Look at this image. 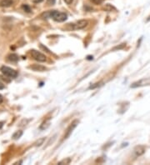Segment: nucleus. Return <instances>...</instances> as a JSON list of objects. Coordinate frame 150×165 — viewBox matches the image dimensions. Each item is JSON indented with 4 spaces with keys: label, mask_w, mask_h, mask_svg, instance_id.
I'll use <instances>...</instances> for the list:
<instances>
[{
    "label": "nucleus",
    "mask_w": 150,
    "mask_h": 165,
    "mask_svg": "<svg viewBox=\"0 0 150 165\" xmlns=\"http://www.w3.org/2000/svg\"><path fill=\"white\" fill-rule=\"evenodd\" d=\"M50 18H52L56 22H64L67 20L68 18V15L65 13H62V12H59L57 10H53L50 11Z\"/></svg>",
    "instance_id": "f257e3e1"
},
{
    "label": "nucleus",
    "mask_w": 150,
    "mask_h": 165,
    "mask_svg": "<svg viewBox=\"0 0 150 165\" xmlns=\"http://www.w3.org/2000/svg\"><path fill=\"white\" fill-rule=\"evenodd\" d=\"M0 70H1L2 73L4 74L5 76L9 77V78H14L18 76V73H17L16 70L11 69V68H9V67H7V66H3Z\"/></svg>",
    "instance_id": "f03ea898"
},
{
    "label": "nucleus",
    "mask_w": 150,
    "mask_h": 165,
    "mask_svg": "<svg viewBox=\"0 0 150 165\" xmlns=\"http://www.w3.org/2000/svg\"><path fill=\"white\" fill-rule=\"evenodd\" d=\"M146 86H150V78H142L137 82H133L130 87L132 88H136L146 87Z\"/></svg>",
    "instance_id": "7ed1b4c3"
},
{
    "label": "nucleus",
    "mask_w": 150,
    "mask_h": 165,
    "mask_svg": "<svg viewBox=\"0 0 150 165\" xmlns=\"http://www.w3.org/2000/svg\"><path fill=\"white\" fill-rule=\"evenodd\" d=\"M30 54H31V56L35 60H37V61H38V62H45L46 61L45 55L43 54L42 53L38 52V51L33 49L30 52Z\"/></svg>",
    "instance_id": "20e7f679"
},
{
    "label": "nucleus",
    "mask_w": 150,
    "mask_h": 165,
    "mask_svg": "<svg viewBox=\"0 0 150 165\" xmlns=\"http://www.w3.org/2000/svg\"><path fill=\"white\" fill-rule=\"evenodd\" d=\"M78 120H75V121H73L72 124H70V126L68 127V129H67V132H66V134L64 135V139H66V138H68L70 135H71V133H72V132L73 131V129L77 127V125L78 124Z\"/></svg>",
    "instance_id": "39448f33"
},
{
    "label": "nucleus",
    "mask_w": 150,
    "mask_h": 165,
    "mask_svg": "<svg viewBox=\"0 0 150 165\" xmlns=\"http://www.w3.org/2000/svg\"><path fill=\"white\" fill-rule=\"evenodd\" d=\"M146 152V148L143 145H138L134 148L133 149V153L136 157H138V156L143 155L144 153Z\"/></svg>",
    "instance_id": "423d86ee"
},
{
    "label": "nucleus",
    "mask_w": 150,
    "mask_h": 165,
    "mask_svg": "<svg viewBox=\"0 0 150 165\" xmlns=\"http://www.w3.org/2000/svg\"><path fill=\"white\" fill-rule=\"evenodd\" d=\"M88 23V22L87 20H80L76 23H73V27L74 29H82V28H84L86 27Z\"/></svg>",
    "instance_id": "0eeeda50"
},
{
    "label": "nucleus",
    "mask_w": 150,
    "mask_h": 165,
    "mask_svg": "<svg viewBox=\"0 0 150 165\" xmlns=\"http://www.w3.org/2000/svg\"><path fill=\"white\" fill-rule=\"evenodd\" d=\"M28 69H32L33 71H38V72H44L47 70L46 67L40 65V64H33V65L28 67Z\"/></svg>",
    "instance_id": "6e6552de"
},
{
    "label": "nucleus",
    "mask_w": 150,
    "mask_h": 165,
    "mask_svg": "<svg viewBox=\"0 0 150 165\" xmlns=\"http://www.w3.org/2000/svg\"><path fill=\"white\" fill-rule=\"evenodd\" d=\"M14 1L13 0H2L0 2V6L1 7H5V8H8L10 7L11 5L13 4Z\"/></svg>",
    "instance_id": "1a4fd4ad"
},
{
    "label": "nucleus",
    "mask_w": 150,
    "mask_h": 165,
    "mask_svg": "<svg viewBox=\"0 0 150 165\" xmlns=\"http://www.w3.org/2000/svg\"><path fill=\"white\" fill-rule=\"evenodd\" d=\"M8 59H9L10 62H18L19 58H18V56L17 54H9V56H8Z\"/></svg>",
    "instance_id": "9d476101"
},
{
    "label": "nucleus",
    "mask_w": 150,
    "mask_h": 165,
    "mask_svg": "<svg viewBox=\"0 0 150 165\" xmlns=\"http://www.w3.org/2000/svg\"><path fill=\"white\" fill-rule=\"evenodd\" d=\"M22 135H23V132H22L21 130H18V131H17V132H15V133H14V135H13V138L15 139V140H17V139H18L19 138H21Z\"/></svg>",
    "instance_id": "9b49d317"
},
{
    "label": "nucleus",
    "mask_w": 150,
    "mask_h": 165,
    "mask_svg": "<svg viewBox=\"0 0 150 165\" xmlns=\"http://www.w3.org/2000/svg\"><path fill=\"white\" fill-rule=\"evenodd\" d=\"M50 125V122L48 120V121H45V122H43V124H41V126H40V129L42 130H44V129H47V128L49 127Z\"/></svg>",
    "instance_id": "f8f14e48"
},
{
    "label": "nucleus",
    "mask_w": 150,
    "mask_h": 165,
    "mask_svg": "<svg viewBox=\"0 0 150 165\" xmlns=\"http://www.w3.org/2000/svg\"><path fill=\"white\" fill-rule=\"evenodd\" d=\"M70 162H71V158H66V159H64V160L60 161L58 164L59 165H62V164H70Z\"/></svg>",
    "instance_id": "ddd939ff"
},
{
    "label": "nucleus",
    "mask_w": 150,
    "mask_h": 165,
    "mask_svg": "<svg viewBox=\"0 0 150 165\" xmlns=\"http://www.w3.org/2000/svg\"><path fill=\"white\" fill-rule=\"evenodd\" d=\"M44 140H45L44 138H42L40 139H38V140L35 143V145H36V146H41L42 144L43 143V142H44Z\"/></svg>",
    "instance_id": "4468645a"
},
{
    "label": "nucleus",
    "mask_w": 150,
    "mask_h": 165,
    "mask_svg": "<svg viewBox=\"0 0 150 165\" xmlns=\"http://www.w3.org/2000/svg\"><path fill=\"white\" fill-rule=\"evenodd\" d=\"M113 9H114V10H116V9H115L114 7H113L112 5L107 4L105 6V10H107V11H112Z\"/></svg>",
    "instance_id": "2eb2a0df"
},
{
    "label": "nucleus",
    "mask_w": 150,
    "mask_h": 165,
    "mask_svg": "<svg viewBox=\"0 0 150 165\" xmlns=\"http://www.w3.org/2000/svg\"><path fill=\"white\" fill-rule=\"evenodd\" d=\"M104 0H91V2L93 4H94L96 5H99V4H101L102 3H104Z\"/></svg>",
    "instance_id": "dca6fc26"
},
{
    "label": "nucleus",
    "mask_w": 150,
    "mask_h": 165,
    "mask_svg": "<svg viewBox=\"0 0 150 165\" xmlns=\"http://www.w3.org/2000/svg\"><path fill=\"white\" fill-rule=\"evenodd\" d=\"M22 8H23V9H24V10H25V11H26V12H27V13H30V11H31V9H30V8H29V7H28V5H23V6H22Z\"/></svg>",
    "instance_id": "f3484780"
},
{
    "label": "nucleus",
    "mask_w": 150,
    "mask_h": 165,
    "mask_svg": "<svg viewBox=\"0 0 150 165\" xmlns=\"http://www.w3.org/2000/svg\"><path fill=\"white\" fill-rule=\"evenodd\" d=\"M123 47H125V43H122L121 46H118V47H115L114 48V50H116V49H122Z\"/></svg>",
    "instance_id": "a211bd4d"
},
{
    "label": "nucleus",
    "mask_w": 150,
    "mask_h": 165,
    "mask_svg": "<svg viewBox=\"0 0 150 165\" xmlns=\"http://www.w3.org/2000/svg\"><path fill=\"white\" fill-rule=\"evenodd\" d=\"M47 2H48V4H49L53 5L55 4L56 0H47Z\"/></svg>",
    "instance_id": "6ab92c4d"
},
{
    "label": "nucleus",
    "mask_w": 150,
    "mask_h": 165,
    "mask_svg": "<svg viewBox=\"0 0 150 165\" xmlns=\"http://www.w3.org/2000/svg\"><path fill=\"white\" fill-rule=\"evenodd\" d=\"M64 2H65L67 4H71L73 2V0H64Z\"/></svg>",
    "instance_id": "aec40b11"
},
{
    "label": "nucleus",
    "mask_w": 150,
    "mask_h": 165,
    "mask_svg": "<svg viewBox=\"0 0 150 165\" xmlns=\"http://www.w3.org/2000/svg\"><path fill=\"white\" fill-rule=\"evenodd\" d=\"M33 3H35V4H39V3H41L43 2V0H32Z\"/></svg>",
    "instance_id": "412c9836"
},
{
    "label": "nucleus",
    "mask_w": 150,
    "mask_h": 165,
    "mask_svg": "<svg viewBox=\"0 0 150 165\" xmlns=\"http://www.w3.org/2000/svg\"><path fill=\"white\" fill-rule=\"evenodd\" d=\"M5 88V86H4V84L3 83V82H0V89H4Z\"/></svg>",
    "instance_id": "4be33fe9"
},
{
    "label": "nucleus",
    "mask_w": 150,
    "mask_h": 165,
    "mask_svg": "<svg viewBox=\"0 0 150 165\" xmlns=\"http://www.w3.org/2000/svg\"><path fill=\"white\" fill-rule=\"evenodd\" d=\"M3 101H4V98H3V96L0 94V103H3Z\"/></svg>",
    "instance_id": "5701e85b"
},
{
    "label": "nucleus",
    "mask_w": 150,
    "mask_h": 165,
    "mask_svg": "<svg viewBox=\"0 0 150 165\" xmlns=\"http://www.w3.org/2000/svg\"><path fill=\"white\" fill-rule=\"evenodd\" d=\"M3 126H4V123H3V122H1V123H0V129L3 128Z\"/></svg>",
    "instance_id": "b1692460"
},
{
    "label": "nucleus",
    "mask_w": 150,
    "mask_h": 165,
    "mask_svg": "<svg viewBox=\"0 0 150 165\" xmlns=\"http://www.w3.org/2000/svg\"><path fill=\"white\" fill-rule=\"evenodd\" d=\"M88 59H93V57H91V56H88Z\"/></svg>",
    "instance_id": "393cba45"
}]
</instances>
